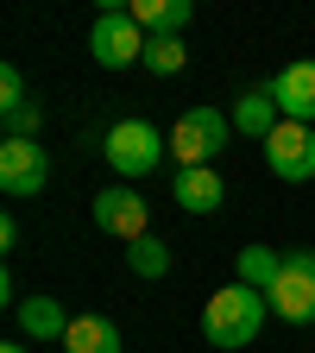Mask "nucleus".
Listing matches in <instances>:
<instances>
[{
	"mask_svg": "<svg viewBox=\"0 0 315 353\" xmlns=\"http://www.w3.org/2000/svg\"><path fill=\"white\" fill-rule=\"evenodd\" d=\"M126 13L139 19L145 38H176V32L190 26V0H132Z\"/></svg>",
	"mask_w": 315,
	"mask_h": 353,
	"instance_id": "obj_12",
	"label": "nucleus"
},
{
	"mask_svg": "<svg viewBox=\"0 0 315 353\" xmlns=\"http://www.w3.org/2000/svg\"><path fill=\"white\" fill-rule=\"evenodd\" d=\"M51 183V158L38 152V139H7L0 145V190L7 196H38Z\"/></svg>",
	"mask_w": 315,
	"mask_h": 353,
	"instance_id": "obj_7",
	"label": "nucleus"
},
{
	"mask_svg": "<svg viewBox=\"0 0 315 353\" xmlns=\"http://www.w3.org/2000/svg\"><path fill=\"white\" fill-rule=\"evenodd\" d=\"M0 120H7V139H38V126H44V101H19V108H7Z\"/></svg>",
	"mask_w": 315,
	"mask_h": 353,
	"instance_id": "obj_18",
	"label": "nucleus"
},
{
	"mask_svg": "<svg viewBox=\"0 0 315 353\" xmlns=\"http://www.w3.org/2000/svg\"><path fill=\"white\" fill-rule=\"evenodd\" d=\"M88 51H95L101 70H126V63H145V32L126 7H101L95 26H88Z\"/></svg>",
	"mask_w": 315,
	"mask_h": 353,
	"instance_id": "obj_2",
	"label": "nucleus"
},
{
	"mask_svg": "<svg viewBox=\"0 0 315 353\" xmlns=\"http://www.w3.org/2000/svg\"><path fill=\"white\" fill-rule=\"evenodd\" d=\"M95 228H101V234H120L126 246L145 240L152 228H145V202H139V190H126V183L101 190V196H95Z\"/></svg>",
	"mask_w": 315,
	"mask_h": 353,
	"instance_id": "obj_8",
	"label": "nucleus"
},
{
	"mask_svg": "<svg viewBox=\"0 0 315 353\" xmlns=\"http://www.w3.org/2000/svg\"><path fill=\"white\" fill-rule=\"evenodd\" d=\"M272 309L284 322H315V252H284V278L272 284Z\"/></svg>",
	"mask_w": 315,
	"mask_h": 353,
	"instance_id": "obj_6",
	"label": "nucleus"
},
{
	"mask_svg": "<svg viewBox=\"0 0 315 353\" xmlns=\"http://www.w3.org/2000/svg\"><path fill=\"white\" fill-rule=\"evenodd\" d=\"M227 132H234L227 114H214V108H190L183 120L170 126V158H176V164H208L221 145H227Z\"/></svg>",
	"mask_w": 315,
	"mask_h": 353,
	"instance_id": "obj_4",
	"label": "nucleus"
},
{
	"mask_svg": "<svg viewBox=\"0 0 315 353\" xmlns=\"http://www.w3.org/2000/svg\"><path fill=\"white\" fill-rule=\"evenodd\" d=\"M63 353H120V328L108 316H76L63 334Z\"/></svg>",
	"mask_w": 315,
	"mask_h": 353,
	"instance_id": "obj_13",
	"label": "nucleus"
},
{
	"mask_svg": "<svg viewBox=\"0 0 315 353\" xmlns=\"http://www.w3.org/2000/svg\"><path fill=\"white\" fill-rule=\"evenodd\" d=\"M19 101H32L26 95V76H19V63H7V70H0V114L19 108Z\"/></svg>",
	"mask_w": 315,
	"mask_h": 353,
	"instance_id": "obj_19",
	"label": "nucleus"
},
{
	"mask_svg": "<svg viewBox=\"0 0 315 353\" xmlns=\"http://www.w3.org/2000/svg\"><path fill=\"white\" fill-rule=\"evenodd\" d=\"M0 353H26V347H19V341H7V347H0Z\"/></svg>",
	"mask_w": 315,
	"mask_h": 353,
	"instance_id": "obj_20",
	"label": "nucleus"
},
{
	"mask_svg": "<svg viewBox=\"0 0 315 353\" xmlns=\"http://www.w3.org/2000/svg\"><path fill=\"white\" fill-rule=\"evenodd\" d=\"M265 164H272V176H284V183H309L315 176V126L284 120L272 139H265Z\"/></svg>",
	"mask_w": 315,
	"mask_h": 353,
	"instance_id": "obj_5",
	"label": "nucleus"
},
{
	"mask_svg": "<svg viewBox=\"0 0 315 353\" xmlns=\"http://www.w3.org/2000/svg\"><path fill=\"white\" fill-rule=\"evenodd\" d=\"M272 95H278V114L284 120H315V63H290L272 76Z\"/></svg>",
	"mask_w": 315,
	"mask_h": 353,
	"instance_id": "obj_10",
	"label": "nucleus"
},
{
	"mask_svg": "<svg viewBox=\"0 0 315 353\" xmlns=\"http://www.w3.org/2000/svg\"><path fill=\"white\" fill-rule=\"evenodd\" d=\"M101 152H108V164H114L120 176H152V170L164 164V132H158L152 120H120V126H108Z\"/></svg>",
	"mask_w": 315,
	"mask_h": 353,
	"instance_id": "obj_3",
	"label": "nucleus"
},
{
	"mask_svg": "<svg viewBox=\"0 0 315 353\" xmlns=\"http://www.w3.org/2000/svg\"><path fill=\"white\" fill-rule=\"evenodd\" d=\"M126 265H132V272H139V278H164V272H170V246H164L158 234H145V240H132Z\"/></svg>",
	"mask_w": 315,
	"mask_h": 353,
	"instance_id": "obj_17",
	"label": "nucleus"
},
{
	"mask_svg": "<svg viewBox=\"0 0 315 353\" xmlns=\"http://www.w3.org/2000/svg\"><path fill=\"white\" fill-rule=\"evenodd\" d=\"M190 63V44L183 38H145V70L152 76H176Z\"/></svg>",
	"mask_w": 315,
	"mask_h": 353,
	"instance_id": "obj_16",
	"label": "nucleus"
},
{
	"mask_svg": "<svg viewBox=\"0 0 315 353\" xmlns=\"http://www.w3.org/2000/svg\"><path fill=\"white\" fill-rule=\"evenodd\" d=\"M234 126L246 132V139H272V132L284 126V114H278V95H272V82H265V88H246V95H240V108H234Z\"/></svg>",
	"mask_w": 315,
	"mask_h": 353,
	"instance_id": "obj_11",
	"label": "nucleus"
},
{
	"mask_svg": "<svg viewBox=\"0 0 315 353\" xmlns=\"http://www.w3.org/2000/svg\"><path fill=\"white\" fill-rule=\"evenodd\" d=\"M278 278H284V252H272V246H246L240 252V284H252V290L272 296Z\"/></svg>",
	"mask_w": 315,
	"mask_h": 353,
	"instance_id": "obj_15",
	"label": "nucleus"
},
{
	"mask_svg": "<svg viewBox=\"0 0 315 353\" xmlns=\"http://www.w3.org/2000/svg\"><path fill=\"white\" fill-rule=\"evenodd\" d=\"M170 196H176V208H183V214H214L221 202H227V183H221L208 164H176Z\"/></svg>",
	"mask_w": 315,
	"mask_h": 353,
	"instance_id": "obj_9",
	"label": "nucleus"
},
{
	"mask_svg": "<svg viewBox=\"0 0 315 353\" xmlns=\"http://www.w3.org/2000/svg\"><path fill=\"white\" fill-rule=\"evenodd\" d=\"M19 328H26L32 341H63V334H70V316H63L51 296H26V303H19Z\"/></svg>",
	"mask_w": 315,
	"mask_h": 353,
	"instance_id": "obj_14",
	"label": "nucleus"
},
{
	"mask_svg": "<svg viewBox=\"0 0 315 353\" xmlns=\"http://www.w3.org/2000/svg\"><path fill=\"white\" fill-rule=\"evenodd\" d=\"M265 316H272V296H265V290H252V284H227V290H214V296L202 303V334H208L214 347L240 353L246 341H258Z\"/></svg>",
	"mask_w": 315,
	"mask_h": 353,
	"instance_id": "obj_1",
	"label": "nucleus"
}]
</instances>
